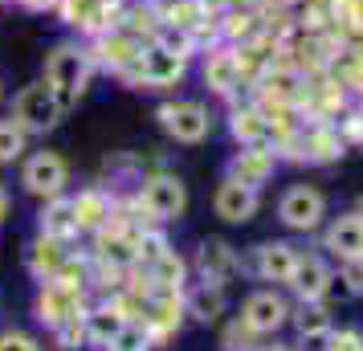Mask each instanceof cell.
<instances>
[{"mask_svg": "<svg viewBox=\"0 0 363 351\" xmlns=\"http://www.w3.org/2000/svg\"><path fill=\"white\" fill-rule=\"evenodd\" d=\"M330 294H339V299H363V257H355V262H335Z\"/></svg>", "mask_w": 363, "mask_h": 351, "instance_id": "obj_32", "label": "cell"}, {"mask_svg": "<svg viewBox=\"0 0 363 351\" xmlns=\"http://www.w3.org/2000/svg\"><path fill=\"white\" fill-rule=\"evenodd\" d=\"M0 351H41L29 331H0Z\"/></svg>", "mask_w": 363, "mask_h": 351, "instance_id": "obj_38", "label": "cell"}, {"mask_svg": "<svg viewBox=\"0 0 363 351\" xmlns=\"http://www.w3.org/2000/svg\"><path fill=\"white\" fill-rule=\"evenodd\" d=\"M21 9H29V13H53V0H13Z\"/></svg>", "mask_w": 363, "mask_h": 351, "instance_id": "obj_40", "label": "cell"}, {"mask_svg": "<svg viewBox=\"0 0 363 351\" xmlns=\"http://www.w3.org/2000/svg\"><path fill=\"white\" fill-rule=\"evenodd\" d=\"M29 143H33V135L21 127L17 118H0V167L9 164H21L25 160V151H29Z\"/></svg>", "mask_w": 363, "mask_h": 351, "instance_id": "obj_31", "label": "cell"}, {"mask_svg": "<svg viewBox=\"0 0 363 351\" xmlns=\"http://www.w3.org/2000/svg\"><path fill=\"white\" fill-rule=\"evenodd\" d=\"M330 339H335V327H314V331H298L294 351H330Z\"/></svg>", "mask_w": 363, "mask_h": 351, "instance_id": "obj_37", "label": "cell"}, {"mask_svg": "<svg viewBox=\"0 0 363 351\" xmlns=\"http://www.w3.org/2000/svg\"><path fill=\"white\" fill-rule=\"evenodd\" d=\"M290 323H294V331L335 327V323H330V306H327V299H323V302H294V311H290Z\"/></svg>", "mask_w": 363, "mask_h": 351, "instance_id": "obj_33", "label": "cell"}, {"mask_svg": "<svg viewBox=\"0 0 363 351\" xmlns=\"http://www.w3.org/2000/svg\"><path fill=\"white\" fill-rule=\"evenodd\" d=\"M0 102H4V82H0Z\"/></svg>", "mask_w": 363, "mask_h": 351, "instance_id": "obj_45", "label": "cell"}, {"mask_svg": "<svg viewBox=\"0 0 363 351\" xmlns=\"http://www.w3.org/2000/svg\"><path fill=\"white\" fill-rule=\"evenodd\" d=\"M139 323L147 327V335L155 343H164L180 331L184 323V299L180 290H167V286H147L143 290V311H139Z\"/></svg>", "mask_w": 363, "mask_h": 351, "instance_id": "obj_16", "label": "cell"}, {"mask_svg": "<svg viewBox=\"0 0 363 351\" xmlns=\"http://www.w3.org/2000/svg\"><path fill=\"white\" fill-rule=\"evenodd\" d=\"M355 106H359V111H363V94H359V99H355Z\"/></svg>", "mask_w": 363, "mask_h": 351, "instance_id": "obj_44", "label": "cell"}, {"mask_svg": "<svg viewBox=\"0 0 363 351\" xmlns=\"http://www.w3.org/2000/svg\"><path fill=\"white\" fill-rule=\"evenodd\" d=\"M330 351H363V331L355 327H335V339H330Z\"/></svg>", "mask_w": 363, "mask_h": 351, "instance_id": "obj_39", "label": "cell"}, {"mask_svg": "<svg viewBox=\"0 0 363 351\" xmlns=\"http://www.w3.org/2000/svg\"><path fill=\"white\" fill-rule=\"evenodd\" d=\"M86 306V286H69V282H57V278H50V282H37V294H33V318L41 323V327H57V323H66V318L82 315Z\"/></svg>", "mask_w": 363, "mask_h": 351, "instance_id": "obj_13", "label": "cell"}, {"mask_svg": "<svg viewBox=\"0 0 363 351\" xmlns=\"http://www.w3.org/2000/svg\"><path fill=\"white\" fill-rule=\"evenodd\" d=\"M123 9L127 0H53V17L69 29V37H82V41L115 29L123 21Z\"/></svg>", "mask_w": 363, "mask_h": 351, "instance_id": "obj_8", "label": "cell"}, {"mask_svg": "<svg viewBox=\"0 0 363 351\" xmlns=\"http://www.w3.org/2000/svg\"><path fill=\"white\" fill-rule=\"evenodd\" d=\"M355 213H359V217H363V192H359V201H355Z\"/></svg>", "mask_w": 363, "mask_h": 351, "instance_id": "obj_43", "label": "cell"}, {"mask_svg": "<svg viewBox=\"0 0 363 351\" xmlns=\"http://www.w3.org/2000/svg\"><path fill=\"white\" fill-rule=\"evenodd\" d=\"M290 311H294V302L286 299L281 286H257V290H249L245 294L241 315L237 318H241L257 339H274V335L290 323Z\"/></svg>", "mask_w": 363, "mask_h": 351, "instance_id": "obj_10", "label": "cell"}, {"mask_svg": "<svg viewBox=\"0 0 363 351\" xmlns=\"http://www.w3.org/2000/svg\"><path fill=\"white\" fill-rule=\"evenodd\" d=\"M188 262L196 269V278H208V282H220V286L245 278V253L225 237H204Z\"/></svg>", "mask_w": 363, "mask_h": 351, "instance_id": "obj_12", "label": "cell"}, {"mask_svg": "<svg viewBox=\"0 0 363 351\" xmlns=\"http://www.w3.org/2000/svg\"><path fill=\"white\" fill-rule=\"evenodd\" d=\"M143 37H135L123 21H118L115 29H106V33L90 37L86 41V50H90V57H94V66H99V74H111V78H118L123 69L131 66L135 57L143 53Z\"/></svg>", "mask_w": 363, "mask_h": 351, "instance_id": "obj_14", "label": "cell"}, {"mask_svg": "<svg viewBox=\"0 0 363 351\" xmlns=\"http://www.w3.org/2000/svg\"><path fill=\"white\" fill-rule=\"evenodd\" d=\"M9 213H13V196H9V188L0 184V225L9 221Z\"/></svg>", "mask_w": 363, "mask_h": 351, "instance_id": "obj_41", "label": "cell"}, {"mask_svg": "<svg viewBox=\"0 0 363 351\" xmlns=\"http://www.w3.org/2000/svg\"><path fill=\"white\" fill-rule=\"evenodd\" d=\"M69 201H74V221H78V233L82 237H94V233H102V229L111 225L115 196H111L99 180L86 184V188H78V192H69Z\"/></svg>", "mask_w": 363, "mask_h": 351, "instance_id": "obj_23", "label": "cell"}, {"mask_svg": "<svg viewBox=\"0 0 363 351\" xmlns=\"http://www.w3.org/2000/svg\"><path fill=\"white\" fill-rule=\"evenodd\" d=\"M74 253V241H57L50 233H33L25 245V269L33 274V282H50L57 278V269L66 266V257Z\"/></svg>", "mask_w": 363, "mask_h": 351, "instance_id": "obj_24", "label": "cell"}, {"mask_svg": "<svg viewBox=\"0 0 363 351\" xmlns=\"http://www.w3.org/2000/svg\"><path fill=\"white\" fill-rule=\"evenodd\" d=\"M359 151H363V143H359Z\"/></svg>", "mask_w": 363, "mask_h": 351, "instance_id": "obj_46", "label": "cell"}, {"mask_svg": "<svg viewBox=\"0 0 363 351\" xmlns=\"http://www.w3.org/2000/svg\"><path fill=\"white\" fill-rule=\"evenodd\" d=\"M86 315V311H82ZM82 315H74V318H66V323H57L53 327V343L62 351H78V347H86V323H82Z\"/></svg>", "mask_w": 363, "mask_h": 351, "instance_id": "obj_35", "label": "cell"}, {"mask_svg": "<svg viewBox=\"0 0 363 351\" xmlns=\"http://www.w3.org/2000/svg\"><path fill=\"white\" fill-rule=\"evenodd\" d=\"M9 115L17 118L25 131L33 135V139H45V135H53L57 127H62V118L69 115L66 106H62V99L53 94L50 86L41 82H29L21 86L17 94H13V106H9Z\"/></svg>", "mask_w": 363, "mask_h": 351, "instance_id": "obj_6", "label": "cell"}, {"mask_svg": "<svg viewBox=\"0 0 363 351\" xmlns=\"http://www.w3.org/2000/svg\"><path fill=\"white\" fill-rule=\"evenodd\" d=\"M257 343H262V339H257V335L249 331V327L241 323V318L225 323V331H220V347H225V351H253Z\"/></svg>", "mask_w": 363, "mask_h": 351, "instance_id": "obj_36", "label": "cell"}, {"mask_svg": "<svg viewBox=\"0 0 363 351\" xmlns=\"http://www.w3.org/2000/svg\"><path fill=\"white\" fill-rule=\"evenodd\" d=\"M94 78H99V66H94V57H90L82 37H62L41 57V82L62 99L66 111H78V102L86 99V90H90Z\"/></svg>", "mask_w": 363, "mask_h": 351, "instance_id": "obj_1", "label": "cell"}, {"mask_svg": "<svg viewBox=\"0 0 363 351\" xmlns=\"http://www.w3.org/2000/svg\"><path fill=\"white\" fill-rule=\"evenodd\" d=\"M253 351H294V343H278V339H269V343H257Z\"/></svg>", "mask_w": 363, "mask_h": 351, "instance_id": "obj_42", "label": "cell"}, {"mask_svg": "<svg viewBox=\"0 0 363 351\" xmlns=\"http://www.w3.org/2000/svg\"><path fill=\"white\" fill-rule=\"evenodd\" d=\"M155 123H160V131H164L172 143L196 147V143H204V139L216 131V111L204 99L167 94V99H160V106H155Z\"/></svg>", "mask_w": 363, "mask_h": 351, "instance_id": "obj_3", "label": "cell"}, {"mask_svg": "<svg viewBox=\"0 0 363 351\" xmlns=\"http://www.w3.org/2000/svg\"><path fill=\"white\" fill-rule=\"evenodd\" d=\"M192 69L200 74V82H204V90H208V99L233 102V99L245 94V86H241V69H237V53H233V45H225V41L204 45V50L196 53Z\"/></svg>", "mask_w": 363, "mask_h": 351, "instance_id": "obj_9", "label": "cell"}, {"mask_svg": "<svg viewBox=\"0 0 363 351\" xmlns=\"http://www.w3.org/2000/svg\"><path fill=\"white\" fill-rule=\"evenodd\" d=\"M330 282H335V266H330L327 253H298V266H294V278H290V294L294 302H323L330 299Z\"/></svg>", "mask_w": 363, "mask_h": 351, "instance_id": "obj_19", "label": "cell"}, {"mask_svg": "<svg viewBox=\"0 0 363 351\" xmlns=\"http://www.w3.org/2000/svg\"><path fill=\"white\" fill-rule=\"evenodd\" d=\"M262 33H265V25H262V13L253 4H225V13L216 21V41H225L233 50L257 41Z\"/></svg>", "mask_w": 363, "mask_h": 351, "instance_id": "obj_26", "label": "cell"}, {"mask_svg": "<svg viewBox=\"0 0 363 351\" xmlns=\"http://www.w3.org/2000/svg\"><path fill=\"white\" fill-rule=\"evenodd\" d=\"M327 74L343 86L351 99H359L363 94V50L359 45H343V41H339V45L330 50V57H327Z\"/></svg>", "mask_w": 363, "mask_h": 351, "instance_id": "obj_29", "label": "cell"}, {"mask_svg": "<svg viewBox=\"0 0 363 351\" xmlns=\"http://www.w3.org/2000/svg\"><path fill=\"white\" fill-rule=\"evenodd\" d=\"M135 196L151 213V221H160V225H180L184 213H188V201H192L180 172L160 167V164L147 167V176H143V184L135 188Z\"/></svg>", "mask_w": 363, "mask_h": 351, "instance_id": "obj_4", "label": "cell"}, {"mask_svg": "<svg viewBox=\"0 0 363 351\" xmlns=\"http://www.w3.org/2000/svg\"><path fill=\"white\" fill-rule=\"evenodd\" d=\"M180 299H184V318H192L200 327H213L229 311V286L208 282V278H188Z\"/></svg>", "mask_w": 363, "mask_h": 351, "instance_id": "obj_18", "label": "cell"}, {"mask_svg": "<svg viewBox=\"0 0 363 351\" xmlns=\"http://www.w3.org/2000/svg\"><path fill=\"white\" fill-rule=\"evenodd\" d=\"M147 167L151 164H143V155H135V151H111V155L102 160L99 184L106 188L111 196H123V192H135V188L143 184Z\"/></svg>", "mask_w": 363, "mask_h": 351, "instance_id": "obj_25", "label": "cell"}, {"mask_svg": "<svg viewBox=\"0 0 363 351\" xmlns=\"http://www.w3.org/2000/svg\"><path fill=\"white\" fill-rule=\"evenodd\" d=\"M188 269H192V262H188V257H184V253L176 250V245H172V250L160 253V257H155L151 266L135 269V274H139V278H143L147 286H167V290H184V282H188Z\"/></svg>", "mask_w": 363, "mask_h": 351, "instance_id": "obj_30", "label": "cell"}, {"mask_svg": "<svg viewBox=\"0 0 363 351\" xmlns=\"http://www.w3.org/2000/svg\"><path fill=\"white\" fill-rule=\"evenodd\" d=\"M318 237H323V253L330 262H355V257H363V217L355 208H347L339 217H327Z\"/></svg>", "mask_w": 363, "mask_h": 351, "instance_id": "obj_20", "label": "cell"}, {"mask_svg": "<svg viewBox=\"0 0 363 351\" xmlns=\"http://www.w3.org/2000/svg\"><path fill=\"white\" fill-rule=\"evenodd\" d=\"M192 74V62L172 53L164 41H147L143 53L135 57L131 66L118 74V82L127 90H151V94H176Z\"/></svg>", "mask_w": 363, "mask_h": 351, "instance_id": "obj_2", "label": "cell"}, {"mask_svg": "<svg viewBox=\"0 0 363 351\" xmlns=\"http://www.w3.org/2000/svg\"><path fill=\"white\" fill-rule=\"evenodd\" d=\"M257 208H262V192L249 184H237L229 176H220V184L213 192V213L225 225H249V221L257 217Z\"/></svg>", "mask_w": 363, "mask_h": 351, "instance_id": "obj_21", "label": "cell"}, {"mask_svg": "<svg viewBox=\"0 0 363 351\" xmlns=\"http://www.w3.org/2000/svg\"><path fill=\"white\" fill-rule=\"evenodd\" d=\"M17 180L21 192L33 196L37 204L50 201V196H62V192H69V160L53 147H29L17 167Z\"/></svg>", "mask_w": 363, "mask_h": 351, "instance_id": "obj_5", "label": "cell"}, {"mask_svg": "<svg viewBox=\"0 0 363 351\" xmlns=\"http://www.w3.org/2000/svg\"><path fill=\"white\" fill-rule=\"evenodd\" d=\"M330 217V204H327V192L318 184H290L281 188L278 196V221L281 229H290V233H302L311 237L318 233Z\"/></svg>", "mask_w": 363, "mask_h": 351, "instance_id": "obj_7", "label": "cell"}, {"mask_svg": "<svg viewBox=\"0 0 363 351\" xmlns=\"http://www.w3.org/2000/svg\"><path fill=\"white\" fill-rule=\"evenodd\" d=\"M278 167H281V160H278V151H274V143H245V147H233L229 164H225V176L262 192L278 176Z\"/></svg>", "mask_w": 363, "mask_h": 351, "instance_id": "obj_15", "label": "cell"}, {"mask_svg": "<svg viewBox=\"0 0 363 351\" xmlns=\"http://www.w3.org/2000/svg\"><path fill=\"white\" fill-rule=\"evenodd\" d=\"M37 233H50L57 241H78V221H74V201H69V192L62 196H50V201H41L37 208Z\"/></svg>", "mask_w": 363, "mask_h": 351, "instance_id": "obj_28", "label": "cell"}, {"mask_svg": "<svg viewBox=\"0 0 363 351\" xmlns=\"http://www.w3.org/2000/svg\"><path fill=\"white\" fill-rule=\"evenodd\" d=\"M298 245L294 241H286V237H269V241H262V245H253V250L245 253V274H253V278H262V282L269 286H290V278H294V266H298Z\"/></svg>", "mask_w": 363, "mask_h": 351, "instance_id": "obj_11", "label": "cell"}, {"mask_svg": "<svg viewBox=\"0 0 363 351\" xmlns=\"http://www.w3.org/2000/svg\"><path fill=\"white\" fill-rule=\"evenodd\" d=\"M225 131H229L233 147H245V143H269V123H265V115L253 106L249 94L225 102Z\"/></svg>", "mask_w": 363, "mask_h": 351, "instance_id": "obj_22", "label": "cell"}, {"mask_svg": "<svg viewBox=\"0 0 363 351\" xmlns=\"http://www.w3.org/2000/svg\"><path fill=\"white\" fill-rule=\"evenodd\" d=\"M151 347H155V339L147 335V327H143L139 318H131V323H127V327H123V331H118L102 351H151Z\"/></svg>", "mask_w": 363, "mask_h": 351, "instance_id": "obj_34", "label": "cell"}, {"mask_svg": "<svg viewBox=\"0 0 363 351\" xmlns=\"http://www.w3.org/2000/svg\"><path fill=\"white\" fill-rule=\"evenodd\" d=\"M82 323H86V343H90V347H106V343H111V339L131 323V318H127V311L106 294V299H99V302H90V306H86Z\"/></svg>", "mask_w": 363, "mask_h": 351, "instance_id": "obj_27", "label": "cell"}, {"mask_svg": "<svg viewBox=\"0 0 363 351\" xmlns=\"http://www.w3.org/2000/svg\"><path fill=\"white\" fill-rule=\"evenodd\" d=\"M298 151H302V164L306 167H330L347 155L343 135L335 131V123L327 118H302L298 123Z\"/></svg>", "mask_w": 363, "mask_h": 351, "instance_id": "obj_17", "label": "cell"}]
</instances>
